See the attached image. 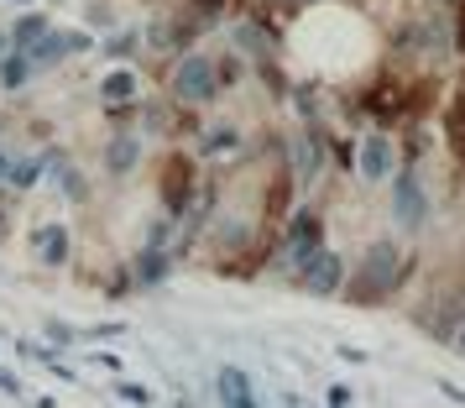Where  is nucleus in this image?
I'll list each match as a JSON object with an SVG mask.
<instances>
[{
	"label": "nucleus",
	"instance_id": "1",
	"mask_svg": "<svg viewBox=\"0 0 465 408\" xmlns=\"http://www.w3.org/2000/svg\"><path fill=\"white\" fill-rule=\"evenodd\" d=\"M402 278V252L392 241H377L366 257H361L356 278H351V304H377L392 294V283Z\"/></svg>",
	"mask_w": 465,
	"mask_h": 408
},
{
	"label": "nucleus",
	"instance_id": "2",
	"mask_svg": "<svg viewBox=\"0 0 465 408\" xmlns=\"http://www.w3.org/2000/svg\"><path fill=\"white\" fill-rule=\"evenodd\" d=\"M168 89H173V100H178V105L193 110V105H214L225 85H220V68H214L210 53H183L178 68H173Z\"/></svg>",
	"mask_w": 465,
	"mask_h": 408
},
{
	"label": "nucleus",
	"instance_id": "3",
	"mask_svg": "<svg viewBox=\"0 0 465 408\" xmlns=\"http://www.w3.org/2000/svg\"><path fill=\"white\" fill-rule=\"evenodd\" d=\"M22 53H26V64H32V74H47V68H58L74 53H94V37L89 32H58V26H47L43 37L32 47H22Z\"/></svg>",
	"mask_w": 465,
	"mask_h": 408
},
{
	"label": "nucleus",
	"instance_id": "4",
	"mask_svg": "<svg viewBox=\"0 0 465 408\" xmlns=\"http://www.w3.org/2000/svg\"><path fill=\"white\" fill-rule=\"evenodd\" d=\"M298 283H303L314 299H330V294H340V288H345V262H340V252L319 246L314 257L298 267Z\"/></svg>",
	"mask_w": 465,
	"mask_h": 408
},
{
	"label": "nucleus",
	"instance_id": "5",
	"mask_svg": "<svg viewBox=\"0 0 465 408\" xmlns=\"http://www.w3.org/2000/svg\"><path fill=\"white\" fill-rule=\"evenodd\" d=\"M392 215H398L402 231H419L423 215H429V199H423V184L413 168H398L392 173Z\"/></svg>",
	"mask_w": 465,
	"mask_h": 408
},
{
	"label": "nucleus",
	"instance_id": "6",
	"mask_svg": "<svg viewBox=\"0 0 465 408\" xmlns=\"http://www.w3.org/2000/svg\"><path fill=\"white\" fill-rule=\"evenodd\" d=\"M319 246H324V220H319L314 210H298L293 225H288V241H282V262L298 273V267L314 257Z\"/></svg>",
	"mask_w": 465,
	"mask_h": 408
},
{
	"label": "nucleus",
	"instance_id": "7",
	"mask_svg": "<svg viewBox=\"0 0 465 408\" xmlns=\"http://www.w3.org/2000/svg\"><path fill=\"white\" fill-rule=\"evenodd\" d=\"M356 168H361V178H366V184L392 178V136H387V131H366V136H361Z\"/></svg>",
	"mask_w": 465,
	"mask_h": 408
},
{
	"label": "nucleus",
	"instance_id": "8",
	"mask_svg": "<svg viewBox=\"0 0 465 408\" xmlns=\"http://www.w3.org/2000/svg\"><path fill=\"white\" fill-rule=\"evenodd\" d=\"M142 163V136L136 131H110V142H105V173L110 178H126L131 168Z\"/></svg>",
	"mask_w": 465,
	"mask_h": 408
},
{
	"label": "nucleus",
	"instance_id": "9",
	"mask_svg": "<svg viewBox=\"0 0 465 408\" xmlns=\"http://www.w3.org/2000/svg\"><path fill=\"white\" fill-rule=\"evenodd\" d=\"M293 173L303 184H314L319 173H324V136H319L314 126H303L293 136Z\"/></svg>",
	"mask_w": 465,
	"mask_h": 408
},
{
	"label": "nucleus",
	"instance_id": "10",
	"mask_svg": "<svg viewBox=\"0 0 465 408\" xmlns=\"http://www.w3.org/2000/svg\"><path fill=\"white\" fill-rule=\"evenodd\" d=\"M214 393H220V403L225 408H262L256 403L252 377H246L241 366H220V372H214Z\"/></svg>",
	"mask_w": 465,
	"mask_h": 408
},
{
	"label": "nucleus",
	"instance_id": "11",
	"mask_svg": "<svg viewBox=\"0 0 465 408\" xmlns=\"http://www.w3.org/2000/svg\"><path fill=\"white\" fill-rule=\"evenodd\" d=\"M136 95H142V79H136L131 68H115V74H105V85H100V100H105V110L136 105Z\"/></svg>",
	"mask_w": 465,
	"mask_h": 408
},
{
	"label": "nucleus",
	"instance_id": "12",
	"mask_svg": "<svg viewBox=\"0 0 465 408\" xmlns=\"http://www.w3.org/2000/svg\"><path fill=\"white\" fill-rule=\"evenodd\" d=\"M68 225H58V220H47V225H37V257H43V267H64L68 262Z\"/></svg>",
	"mask_w": 465,
	"mask_h": 408
},
{
	"label": "nucleus",
	"instance_id": "13",
	"mask_svg": "<svg viewBox=\"0 0 465 408\" xmlns=\"http://www.w3.org/2000/svg\"><path fill=\"white\" fill-rule=\"evenodd\" d=\"M47 26H53V22H47L43 11H32V5H26L22 16H16V22L5 26V37H11V47L22 53V47H32V43H37V37H43Z\"/></svg>",
	"mask_w": 465,
	"mask_h": 408
},
{
	"label": "nucleus",
	"instance_id": "14",
	"mask_svg": "<svg viewBox=\"0 0 465 408\" xmlns=\"http://www.w3.org/2000/svg\"><path fill=\"white\" fill-rule=\"evenodd\" d=\"M168 267H173V257L163 252V246H142V257H136V283L152 288V283L168 278Z\"/></svg>",
	"mask_w": 465,
	"mask_h": 408
},
{
	"label": "nucleus",
	"instance_id": "15",
	"mask_svg": "<svg viewBox=\"0 0 465 408\" xmlns=\"http://www.w3.org/2000/svg\"><path fill=\"white\" fill-rule=\"evenodd\" d=\"M26 79H32V64H26V53L11 47V53L0 58V89H5V95H22Z\"/></svg>",
	"mask_w": 465,
	"mask_h": 408
},
{
	"label": "nucleus",
	"instance_id": "16",
	"mask_svg": "<svg viewBox=\"0 0 465 408\" xmlns=\"http://www.w3.org/2000/svg\"><path fill=\"white\" fill-rule=\"evenodd\" d=\"M199 152L204 157H225V152H241V131L225 121V126H204V136H199Z\"/></svg>",
	"mask_w": 465,
	"mask_h": 408
},
{
	"label": "nucleus",
	"instance_id": "17",
	"mask_svg": "<svg viewBox=\"0 0 465 408\" xmlns=\"http://www.w3.org/2000/svg\"><path fill=\"white\" fill-rule=\"evenodd\" d=\"M11 189H37L43 184V157H22V163H11V178H5Z\"/></svg>",
	"mask_w": 465,
	"mask_h": 408
},
{
	"label": "nucleus",
	"instance_id": "18",
	"mask_svg": "<svg viewBox=\"0 0 465 408\" xmlns=\"http://www.w3.org/2000/svg\"><path fill=\"white\" fill-rule=\"evenodd\" d=\"M136 47H142V32H115V37L105 43V53H110V58H131Z\"/></svg>",
	"mask_w": 465,
	"mask_h": 408
},
{
	"label": "nucleus",
	"instance_id": "19",
	"mask_svg": "<svg viewBox=\"0 0 465 408\" xmlns=\"http://www.w3.org/2000/svg\"><path fill=\"white\" fill-rule=\"evenodd\" d=\"M168 236H173V215L152 220V231H147V246H168Z\"/></svg>",
	"mask_w": 465,
	"mask_h": 408
},
{
	"label": "nucleus",
	"instance_id": "20",
	"mask_svg": "<svg viewBox=\"0 0 465 408\" xmlns=\"http://www.w3.org/2000/svg\"><path fill=\"white\" fill-rule=\"evenodd\" d=\"M47 335H53V345H68V341H74V330H68V324H58V320H47Z\"/></svg>",
	"mask_w": 465,
	"mask_h": 408
},
{
	"label": "nucleus",
	"instance_id": "21",
	"mask_svg": "<svg viewBox=\"0 0 465 408\" xmlns=\"http://www.w3.org/2000/svg\"><path fill=\"white\" fill-rule=\"evenodd\" d=\"M0 393H11V398L22 393V377H16V372H5V366H0Z\"/></svg>",
	"mask_w": 465,
	"mask_h": 408
},
{
	"label": "nucleus",
	"instance_id": "22",
	"mask_svg": "<svg viewBox=\"0 0 465 408\" xmlns=\"http://www.w3.org/2000/svg\"><path fill=\"white\" fill-rule=\"evenodd\" d=\"M121 398H131V403H152L147 387H131V383H121Z\"/></svg>",
	"mask_w": 465,
	"mask_h": 408
},
{
	"label": "nucleus",
	"instance_id": "23",
	"mask_svg": "<svg viewBox=\"0 0 465 408\" xmlns=\"http://www.w3.org/2000/svg\"><path fill=\"white\" fill-rule=\"evenodd\" d=\"M351 403V387H330V408H345Z\"/></svg>",
	"mask_w": 465,
	"mask_h": 408
},
{
	"label": "nucleus",
	"instance_id": "24",
	"mask_svg": "<svg viewBox=\"0 0 465 408\" xmlns=\"http://www.w3.org/2000/svg\"><path fill=\"white\" fill-rule=\"evenodd\" d=\"M11 163H16V157H5V152H0V184L11 178Z\"/></svg>",
	"mask_w": 465,
	"mask_h": 408
},
{
	"label": "nucleus",
	"instance_id": "25",
	"mask_svg": "<svg viewBox=\"0 0 465 408\" xmlns=\"http://www.w3.org/2000/svg\"><path fill=\"white\" fill-rule=\"evenodd\" d=\"M455 351L465 356V324H455Z\"/></svg>",
	"mask_w": 465,
	"mask_h": 408
},
{
	"label": "nucleus",
	"instance_id": "26",
	"mask_svg": "<svg viewBox=\"0 0 465 408\" xmlns=\"http://www.w3.org/2000/svg\"><path fill=\"white\" fill-rule=\"evenodd\" d=\"M5 53H11V37H5V26H0V58H5Z\"/></svg>",
	"mask_w": 465,
	"mask_h": 408
},
{
	"label": "nucleus",
	"instance_id": "27",
	"mask_svg": "<svg viewBox=\"0 0 465 408\" xmlns=\"http://www.w3.org/2000/svg\"><path fill=\"white\" fill-rule=\"evenodd\" d=\"M11 5H37V0H11Z\"/></svg>",
	"mask_w": 465,
	"mask_h": 408
},
{
	"label": "nucleus",
	"instance_id": "28",
	"mask_svg": "<svg viewBox=\"0 0 465 408\" xmlns=\"http://www.w3.org/2000/svg\"><path fill=\"white\" fill-rule=\"evenodd\" d=\"M460 43H465V26H460Z\"/></svg>",
	"mask_w": 465,
	"mask_h": 408
}]
</instances>
